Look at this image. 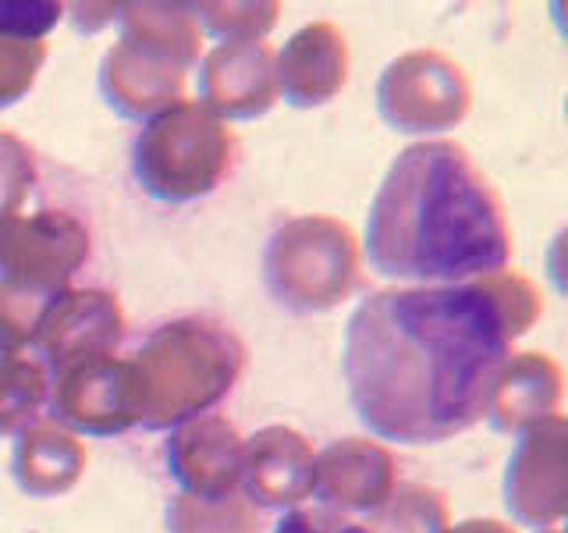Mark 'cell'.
I'll return each instance as SVG.
<instances>
[{"label": "cell", "mask_w": 568, "mask_h": 533, "mask_svg": "<svg viewBox=\"0 0 568 533\" xmlns=\"http://www.w3.org/2000/svg\"><path fill=\"white\" fill-rule=\"evenodd\" d=\"M511 342L487 278L373 292L352 310L342 349L355 416L398 444L466 434L484 420Z\"/></svg>", "instance_id": "obj_1"}, {"label": "cell", "mask_w": 568, "mask_h": 533, "mask_svg": "<svg viewBox=\"0 0 568 533\" xmlns=\"http://www.w3.org/2000/svg\"><path fill=\"white\" fill-rule=\"evenodd\" d=\"M369 271L390 281L469 284L511 263L501 195L452 139L405 147L366 213Z\"/></svg>", "instance_id": "obj_2"}, {"label": "cell", "mask_w": 568, "mask_h": 533, "mask_svg": "<svg viewBox=\"0 0 568 533\" xmlns=\"http://www.w3.org/2000/svg\"><path fill=\"white\" fill-rule=\"evenodd\" d=\"M245 342L213 316L160 324L129 360L132 416L142 431H174L231 395L245 370Z\"/></svg>", "instance_id": "obj_3"}, {"label": "cell", "mask_w": 568, "mask_h": 533, "mask_svg": "<svg viewBox=\"0 0 568 533\" xmlns=\"http://www.w3.org/2000/svg\"><path fill=\"white\" fill-rule=\"evenodd\" d=\"M121 40L103 53L100 93L121 118L142 121L185 100L189 68L200 61L203 29L189 4L118 8Z\"/></svg>", "instance_id": "obj_4"}, {"label": "cell", "mask_w": 568, "mask_h": 533, "mask_svg": "<svg viewBox=\"0 0 568 533\" xmlns=\"http://www.w3.org/2000/svg\"><path fill=\"white\" fill-rule=\"evenodd\" d=\"M235 160V132L200 100L150 118L132 139V174L160 203L185 207L217 192Z\"/></svg>", "instance_id": "obj_5"}, {"label": "cell", "mask_w": 568, "mask_h": 533, "mask_svg": "<svg viewBox=\"0 0 568 533\" xmlns=\"http://www.w3.org/2000/svg\"><path fill=\"white\" fill-rule=\"evenodd\" d=\"M263 281L284 310L327 313L359 289V242L324 213L292 218L266 239Z\"/></svg>", "instance_id": "obj_6"}, {"label": "cell", "mask_w": 568, "mask_h": 533, "mask_svg": "<svg viewBox=\"0 0 568 533\" xmlns=\"http://www.w3.org/2000/svg\"><path fill=\"white\" fill-rule=\"evenodd\" d=\"M469 103L466 71L437 50L402 53L377 82V111L402 135L448 132L469 114Z\"/></svg>", "instance_id": "obj_7"}, {"label": "cell", "mask_w": 568, "mask_h": 533, "mask_svg": "<svg viewBox=\"0 0 568 533\" xmlns=\"http://www.w3.org/2000/svg\"><path fill=\"white\" fill-rule=\"evenodd\" d=\"M89 260V231L68 210H36L0 218V284L58 295Z\"/></svg>", "instance_id": "obj_8"}, {"label": "cell", "mask_w": 568, "mask_h": 533, "mask_svg": "<svg viewBox=\"0 0 568 533\" xmlns=\"http://www.w3.org/2000/svg\"><path fill=\"white\" fill-rule=\"evenodd\" d=\"M50 420L71 434L114 438L135 426L129 360L118 355H85L47 373Z\"/></svg>", "instance_id": "obj_9"}, {"label": "cell", "mask_w": 568, "mask_h": 533, "mask_svg": "<svg viewBox=\"0 0 568 533\" xmlns=\"http://www.w3.org/2000/svg\"><path fill=\"white\" fill-rule=\"evenodd\" d=\"M568 497V420L558 413L519 434L505 470V509L519 526L555 530Z\"/></svg>", "instance_id": "obj_10"}, {"label": "cell", "mask_w": 568, "mask_h": 533, "mask_svg": "<svg viewBox=\"0 0 568 533\" xmlns=\"http://www.w3.org/2000/svg\"><path fill=\"white\" fill-rule=\"evenodd\" d=\"M124 338L121 302L103 289H64L32 331L26 352L47 373L85 355H111Z\"/></svg>", "instance_id": "obj_11"}, {"label": "cell", "mask_w": 568, "mask_h": 533, "mask_svg": "<svg viewBox=\"0 0 568 533\" xmlns=\"http://www.w3.org/2000/svg\"><path fill=\"white\" fill-rule=\"evenodd\" d=\"M398 487V462L381 441L342 438L331 441L313 462V491L327 512H377Z\"/></svg>", "instance_id": "obj_12"}, {"label": "cell", "mask_w": 568, "mask_h": 533, "mask_svg": "<svg viewBox=\"0 0 568 533\" xmlns=\"http://www.w3.org/2000/svg\"><path fill=\"white\" fill-rule=\"evenodd\" d=\"M168 473L178 480L182 494L192 497H224L242 491V459L245 438L235 431V423L206 413L182 426H174L168 438Z\"/></svg>", "instance_id": "obj_13"}, {"label": "cell", "mask_w": 568, "mask_h": 533, "mask_svg": "<svg viewBox=\"0 0 568 533\" xmlns=\"http://www.w3.org/2000/svg\"><path fill=\"white\" fill-rule=\"evenodd\" d=\"M200 103L221 121H253L277 103L274 50L263 40L217 43L200 61Z\"/></svg>", "instance_id": "obj_14"}, {"label": "cell", "mask_w": 568, "mask_h": 533, "mask_svg": "<svg viewBox=\"0 0 568 533\" xmlns=\"http://www.w3.org/2000/svg\"><path fill=\"white\" fill-rule=\"evenodd\" d=\"M313 444L292 426H263L245 438L242 459V494L256 509H298L313 491Z\"/></svg>", "instance_id": "obj_15"}, {"label": "cell", "mask_w": 568, "mask_h": 533, "mask_svg": "<svg viewBox=\"0 0 568 533\" xmlns=\"http://www.w3.org/2000/svg\"><path fill=\"white\" fill-rule=\"evenodd\" d=\"M348 79V40L334 22L302 26L274 53V82L284 103L310 111L331 103Z\"/></svg>", "instance_id": "obj_16"}, {"label": "cell", "mask_w": 568, "mask_h": 533, "mask_svg": "<svg viewBox=\"0 0 568 533\" xmlns=\"http://www.w3.org/2000/svg\"><path fill=\"white\" fill-rule=\"evenodd\" d=\"M561 370L544 352H511L490 384L484 420L497 434L519 438L529 426L558 416Z\"/></svg>", "instance_id": "obj_17"}, {"label": "cell", "mask_w": 568, "mask_h": 533, "mask_svg": "<svg viewBox=\"0 0 568 533\" xmlns=\"http://www.w3.org/2000/svg\"><path fill=\"white\" fill-rule=\"evenodd\" d=\"M14 484L29 497H58L85 473V444L53 420H32L14 434Z\"/></svg>", "instance_id": "obj_18"}, {"label": "cell", "mask_w": 568, "mask_h": 533, "mask_svg": "<svg viewBox=\"0 0 568 533\" xmlns=\"http://www.w3.org/2000/svg\"><path fill=\"white\" fill-rule=\"evenodd\" d=\"M47 405V370L26 349L0 342V438L40 420Z\"/></svg>", "instance_id": "obj_19"}, {"label": "cell", "mask_w": 568, "mask_h": 533, "mask_svg": "<svg viewBox=\"0 0 568 533\" xmlns=\"http://www.w3.org/2000/svg\"><path fill=\"white\" fill-rule=\"evenodd\" d=\"M168 533H260V509L242 491L210 502L178 494L168 505Z\"/></svg>", "instance_id": "obj_20"}, {"label": "cell", "mask_w": 568, "mask_h": 533, "mask_svg": "<svg viewBox=\"0 0 568 533\" xmlns=\"http://www.w3.org/2000/svg\"><path fill=\"white\" fill-rule=\"evenodd\" d=\"M369 533H448V502L423 484H398L387 502L373 512Z\"/></svg>", "instance_id": "obj_21"}, {"label": "cell", "mask_w": 568, "mask_h": 533, "mask_svg": "<svg viewBox=\"0 0 568 533\" xmlns=\"http://www.w3.org/2000/svg\"><path fill=\"white\" fill-rule=\"evenodd\" d=\"M195 26L217 36L221 43H245V40H263L274 29L281 4H189Z\"/></svg>", "instance_id": "obj_22"}, {"label": "cell", "mask_w": 568, "mask_h": 533, "mask_svg": "<svg viewBox=\"0 0 568 533\" xmlns=\"http://www.w3.org/2000/svg\"><path fill=\"white\" fill-rule=\"evenodd\" d=\"M47 61L43 40H11L0 36V111H8L36 86V76Z\"/></svg>", "instance_id": "obj_23"}, {"label": "cell", "mask_w": 568, "mask_h": 533, "mask_svg": "<svg viewBox=\"0 0 568 533\" xmlns=\"http://www.w3.org/2000/svg\"><path fill=\"white\" fill-rule=\"evenodd\" d=\"M36 185V157L14 132L0 129V218L22 210Z\"/></svg>", "instance_id": "obj_24"}, {"label": "cell", "mask_w": 568, "mask_h": 533, "mask_svg": "<svg viewBox=\"0 0 568 533\" xmlns=\"http://www.w3.org/2000/svg\"><path fill=\"white\" fill-rule=\"evenodd\" d=\"M64 8L53 0H0V36L11 40H43L61 22Z\"/></svg>", "instance_id": "obj_25"}, {"label": "cell", "mask_w": 568, "mask_h": 533, "mask_svg": "<svg viewBox=\"0 0 568 533\" xmlns=\"http://www.w3.org/2000/svg\"><path fill=\"white\" fill-rule=\"evenodd\" d=\"M274 533H369L363 523L348 520V515H337L327 509H288L274 523Z\"/></svg>", "instance_id": "obj_26"}, {"label": "cell", "mask_w": 568, "mask_h": 533, "mask_svg": "<svg viewBox=\"0 0 568 533\" xmlns=\"http://www.w3.org/2000/svg\"><path fill=\"white\" fill-rule=\"evenodd\" d=\"M448 533H515V530L505 526V523H497V520H466V523H458Z\"/></svg>", "instance_id": "obj_27"}, {"label": "cell", "mask_w": 568, "mask_h": 533, "mask_svg": "<svg viewBox=\"0 0 568 533\" xmlns=\"http://www.w3.org/2000/svg\"><path fill=\"white\" fill-rule=\"evenodd\" d=\"M544 533H558V530H544Z\"/></svg>", "instance_id": "obj_28"}]
</instances>
